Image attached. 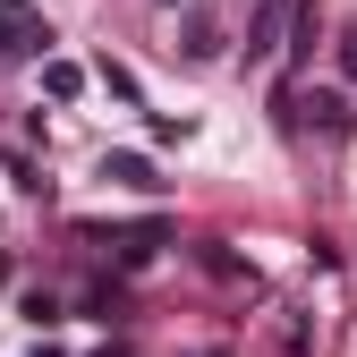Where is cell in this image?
I'll return each instance as SVG.
<instances>
[{
	"label": "cell",
	"mask_w": 357,
	"mask_h": 357,
	"mask_svg": "<svg viewBox=\"0 0 357 357\" xmlns=\"http://www.w3.org/2000/svg\"><path fill=\"white\" fill-rule=\"evenodd\" d=\"M298 43H289V60H306V52H315V0H306V9H298V26H289Z\"/></svg>",
	"instance_id": "52a82bcc"
},
{
	"label": "cell",
	"mask_w": 357,
	"mask_h": 357,
	"mask_svg": "<svg viewBox=\"0 0 357 357\" xmlns=\"http://www.w3.org/2000/svg\"><path fill=\"white\" fill-rule=\"evenodd\" d=\"M204 264H213V273H221V281H255V273H247V264H238L230 247H204Z\"/></svg>",
	"instance_id": "ba28073f"
},
{
	"label": "cell",
	"mask_w": 357,
	"mask_h": 357,
	"mask_svg": "<svg viewBox=\"0 0 357 357\" xmlns=\"http://www.w3.org/2000/svg\"><path fill=\"white\" fill-rule=\"evenodd\" d=\"M340 77H349V85H357V26H349V34H340Z\"/></svg>",
	"instance_id": "30bf717a"
},
{
	"label": "cell",
	"mask_w": 357,
	"mask_h": 357,
	"mask_svg": "<svg viewBox=\"0 0 357 357\" xmlns=\"http://www.w3.org/2000/svg\"><path fill=\"white\" fill-rule=\"evenodd\" d=\"M9 178H17V188H26V196H43V188H52V178H43V170H34L26 153H9Z\"/></svg>",
	"instance_id": "9c48e42d"
},
{
	"label": "cell",
	"mask_w": 357,
	"mask_h": 357,
	"mask_svg": "<svg viewBox=\"0 0 357 357\" xmlns=\"http://www.w3.org/2000/svg\"><path fill=\"white\" fill-rule=\"evenodd\" d=\"M52 52V26H43L34 0H0V60H43Z\"/></svg>",
	"instance_id": "6da1fadb"
},
{
	"label": "cell",
	"mask_w": 357,
	"mask_h": 357,
	"mask_svg": "<svg viewBox=\"0 0 357 357\" xmlns=\"http://www.w3.org/2000/svg\"><path fill=\"white\" fill-rule=\"evenodd\" d=\"M298 128H315V137L332 145V137H349V102L340 94H298Z\"/></svg>",
	"instance_id": "3957f363"
},
{
	"label": "cell",
	"mask_w": 357,
	"mask_h": 357,
	"mask_svg": "<svg viewBox=\"0 0 357 357\" xmlns=\"http://www.w3.org/2000/svg\"><path fill=\"white\" fill-rule=\"evenodd\" d=\"M94 247H111V264L119 273H145V264L170 247V221H137V230H85Z\"/></svg>",
	"instance_id": "7a4b0ae2"
},
{
	"label": "cell",
	"mask_w": 357,
	"mask_h": 357,
	"mask_svg": "<svg viewBox=\"0 0 357 357\" xmlns=\"http://www.w3.org/2000/svg\"><path fill=\"white\" fill-rule=\"evenodd\" d=\"M221 52V34H213V17H188V60H213Z\"/></svg>",
	"instance_id": "8992f818"
},
{
	"label": "cell",
	"mask_w": 357,
	"mask_h": 357,
	"mask_svg": "<svg viewBox=\"0 0 357 357\" xmlns=\"http://www.w3.org/2000/svg\"><path fill=\"white\" fill-rule=\"evenodd\" d=\"M102 178H119V188H162L145 153H111V162H102Z\"/></svg>",
	"instance_id": "5b68a950"
},
{
	"label": "cell",
	"mask_w": 357,
	"mask_h": 357,
	"mask_svg": "<svg viewBox=\"0 0 357 357\" xmlns=\"http://www.w3.org/2000/svg\"><path fill=\"white\" fill-rule=\"evenodd\" d=\"M43 94H52V102H77L85 94V68L77 60H43Z\"/></svg>",
	"instance_id": "277c9868"
},
{
	"label": "cell",
	"mask_w": 357,
	"mask_h": 357,
	"mask_svg": "<svg viewBox=\"0 0 357 357\" xmlns=\"http://www.w3.org/2000/svg\"><path fill=\"white\" fill-rule=\"evenodd\" d=\"M0 281H9V264H0Z\"/></svg>",
	"instance_id": "8fae6325"
},
{
	"label": "cell",
	"mask_w": 357,
	"mask_h": 357,
	"mask_svg": "<svg viewBox=\"0 0 357 357\" xmlns=\"http://www.w3.org/2000/svg\"><path fill=\"white\" fill-rule=\"evenodd\" d=\"M162 9H178V0H162Z\"/></svg>",
	"instance_id": "7c38bea8"
}]
</instances>
